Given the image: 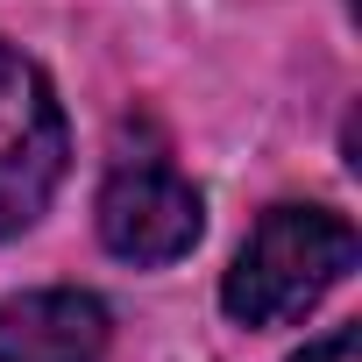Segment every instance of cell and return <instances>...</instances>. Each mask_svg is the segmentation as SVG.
Returning a JSON list of instances; mask_svg holds the SVG:
<instances>
[{
    "label": "cell",
    "instance_id": "2",
    "mask_svg": "<svg viewBox=\"0 0 362 362\" xmlns=\"http://www.w3.org/2000/svg\"><path fill=\"white\" fill-rule=\"evenodd\" d=\"M71 135H64V107L43 78L36 57H22L15 43H0V242L22 235L64 177Z\"/></svg>",
    "mask_w": 362,
    "mask_h": 362
},
{
    "label": "cell",
    "instance_id": "4",
    "mask_svg": "<svg viewBox=\"0 0 362 362\" xmlns=\"http://www.w3.org/2000/svg\"><path fill=\"white\" fill-rule=\"evenodd\" d=\"M107 334H114L107 305L71 284L0 298V362H100Z\"/></svg>",
    "mask_w": 362,
    "mask_h": 362
},
{
    "label": "cell",
    "instance_id": "3",
    "mask_svg": "<svg viewBox=\"0 0 362 362\" xmlns=\"http://www.w3.org/2000/svg\"><path fill=\"white\" fill-rule=\"evenodd\" d=\"M206 228V199L192 192V177H177L163 156H121L100 185V242L121 263H177L192 256Z\"/></svg>",
    "mask_w": 362,
    "mask_h": 362
},
{
    "label": "cell",
    "instance_id": "1",
    "mask_svg": "<svg viewBox=\"0 0 362 362\" xmlns=\"http://www.w3.org/2000/svg\"><path fill=\"white\" fill-rule=\"evenodd\" d=\"M362 242L341 214L327 206H270L256 221V235L242 242L228 284H221V305L242 320V327H284V320H305L348 270H355Z\"/></svg>",
    "mask_w": 362,
    "mask_h": 362
},
{
    "label": "cell",
    "instance_id": "5",
    "mask_svg": "<svg viewBox=\"0 0 362 362\" xmlns=\"http://www.w3.org/2000/svg\"><path fill=\"white\" fill-rule=\"evenodd\" d=\"M291 362H362V334L355 327H334L327 341H305Z\"/></svg>",
    "mask_w": 362,
    "mask_h": 362
}]
</instances>
